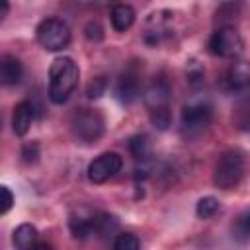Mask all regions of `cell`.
Masks as SVG:
<instances>
[{"mask_svg":"<svg viewBox=\"0 0 250 250\" xmlns=\"http://www.w3.org/2000/svg\"><path fill=\"white\" fill-rule=\"evenodd\" d=\"M135 16L137 14H135L133 6H129V4H115L111 8V14H109L111 25L115 31H127L135 23Z\"/></svg>","mask_w":250,"mask_h":250,"instance_id":"obj_15","label":"cell"},{"mask_svg":"<svg viewBox=\"0 0 250 250\" xmlns=\"http://www.w3.org/2000/svg\"><path fill=\"white\" fill-rule=\"evenodd\" d=\"M33 117H35L33 104L29 100H21L20 104H16L14 113H12V131L18 137H23L33 123Z\"/></svg>","mask_w":250,"mask_h":250,"instance_id":"obj_12","label":"cell"},{"mask_svg":"<svg viewBox=\"0 0 250 250\" xmlns=\"http://www.w3.org/2000/svg\"><path fill=\"white\" fill-rule=\"evenodd\" d=\"M8 10H10V4H8V2H2V4H0V21L6 18Z\"/></svg>","mask_w":250,"mask_h":250,"instance_id":"obj_28","label":"cell"},{"mask_svg":"<svg viewBox=\"0 0 250 250\" xmlns=\"http://www.w3.org/2000/svg\"><path fill=\"white\" fill-rule=\"evenodd\" d=\"M150 117V123L158 129V131H166L170 127V121H172V115H170V109H160V111H152L148 113Z\"/></svg>","mask_w":250,"mask_h":250,"instance_id":"obj_22","label":"cell"},{"mask_svg":"<svg viewBox=\"0 0 250 250\" xmlns=\"http://www.w3.org/2000/svg\"><path fill=\"white\" fill-rule=\"evenodd\" d=\"M129 152L137 162H148L150 158V143L146 135H135L129 139Z\"/></svg>","mask_w":250,"mask_h":250,"instance_id":"obj_18","label":"cell"},{"mask_svg":"<svg viewBox=\"0 0 250 250\" xmlns=\"http://www.w3.org/2000/svg\"><path fill=\"white\" fill-rule=\"evenodd\" d=\"M246 172V156L240 148H229L225 150L217 164H215V172H213V184L219 189H234Z\"/></svg>","mask_w":250,"mask_h":250,"instance_id":"obj_2","label":"cell"},{"mask_svg":"<svg viewBox=\"0 0 250 250\" xmlns=\"http://www.w3.org/2000/svg\"><path fill=\"white\" fill-rule=\"evenodd\" d=\"M170 98H172V88L164 74L154 76L143 92V102H145V107L148 109V113L160 111V109H170Z\"/></svg>","mask_w":250,"mask_h":250,"instance_id":"obj_7","label":"cell"},{"mask_svg":"<svg viewBox=\"0 0 250 250\" xmlns=\"http://www.w3.org/2000/svg\"><path fill=\"white\" fill-rule=\"evenodd\" d=\"M84 35H86L88 41H102L104 29H102V25L98 21H88L86 27H84Z\"/></svg>","mask_w":250,"mask_h":250,"instance_id":"obj_26","label":"cell"},{"mask_svg":"<svg viewBox=\"0 0 250 250\" xmlns=\"http://www.w3.org/2000/svg\"><path fill=\"white\" fill-rule=\"evenodd\" d=\"M213 119V109L207 102H189L182 109L180 117V133L186 139H195L199 137Z\"/></svg>","mask_w":250,"mask_h":250,"instance_id":"obj_5","label":"cell"},{"mask_svg":"<svg viewBox=\"0 0 250 250\" xmlns=\"http://www.w3.org/2000/svg\"><path fill=\"white\" fill-rule=\"evenodd\" d=\"M225 80L230 90H244L250 86V62L248 61H234L227 74Z\"/></svg>","mask_w":250,"mask_h":250,"instance_id":"obj_13","label":"cell"},{"mask_svg":"<svg viewBox=\"0 0 250 250\" xmlns=\"http://www.w3.org/2000/svg\"><path fill=\"white\" fill-rule=\"evenodd\" d=\"M80 78V68L70 57H57L49 66V100L57 105L64 104L74 92Z\"/></svg>","mask_w":250,"mask_h":250,"instance_id":"obj_1","label":"cell"},{"mask_svg":"<svg viewBox=\"0 0 250 250\" xmlns=\"http://www.w3.org/2000/svg\"><path fill=\"white\" fill-rule=\"evenodd\" d=\"M35 37L43 49L57 53V51H62L68 47L72 35H70L68 23L62 21L61 18H45L43 21H39V25L35 29Z\"/></svg>","mask_w":250,"mask_h":250,"instance_id":"obj_4","label":"cell"},{"mask_svg":"<svg viewBox=\"0 0 250 250\" xmlns=\"http://www.w3.org/2000/svg\"><path fill=\"white\" fill-rule=\"evenodd\" d=\"M104 129H105L104 115L92 107L74 111V115L70 119V131H72L74 139H78L80 143H86V145L100 141V137L104 135Z\"/></svg>","mask_w":250,"mask_h":250,"instance_id":"obj_3","label":"cell"},{"mask_svg":"<svg viewBox=\"0 0 250 250\" xmlns=\"http://www.w3.org/2000/svg\"><path fill=\"white\" fill-rule=\"evenodd\" d=\"M23 76V64L14 55H4L0 59V82L4 86H14Z\"/></svg>","mask_w":250,"mask_h":250,"instance_id":"obj_14","label":"cell"},{"mask_svg":"<svg viewBox=\"0 0 250 250\" xmlns=\"http://www.w3.org/2000/svg\"><path fill=\"white\" fill-rule=\"evenodd\" d=\"M170 20H172V14L168 10H160V12H154L146 18L145 21V29H143V41L148 45V47H158L162 45L168 37H170Z\"/></svg>","mask_w":250,"mask_h":250,"instance_id":"obj_9","label":"cell"},{"mask_svg":"<svg viewBox=\"0 0 250 250\" xmlns=\"http://www.w3.org/2000/svg\"><path fill=\"white\" fill-rule=\"evenodd\" d=\"M105 88H107L105 76H96V78L90 80V84H88V88H86V94H88L90 100H94V98H100V96L105 92Z\"/></svg>","mask_w":250,"mask_h":250,"instance_id":"obj_23","label":"cell"},{"mask_svg":"<svg viewBox=\"0 0 250 250\" xmlns=\"http://www.w3.org/2000/svg\"><path fill=\"white\" fill-rule=\"evenodd\" d=\"M113 96L123 105H129L139 98V78L135 70H125L119 74V78L115 80Z\"/></svg>","mask_w":250,"mask_h":250,"instance_id":"obj_11","label":"cell"},{"mask_svg":"<svg viewBox=\"0 0 250 250\" xmlns=\"http://www.w3.org/2000/svg\"><path fill=\"white\" fill-rule=\"evenodd\" d=\"M12 242L16 250H31L37 244V229L29 223H21L20 227H16Z\"/></svg>","mask_w":250,"mask_h":250,"instance_id":"obj_16","label":"cell"},{"mask_svg":"<svg viewBox=\"0 0 250 250\" xmlns=\"http://www.w3.org/2000/svg\"><path fill=\"white\" fill-rule=\"evenodd\" d=\"M111 250H141V242L133 232H119L113 240Z\"/></svg>","mask_w":250,"mask_h":250,"instance_id":"obj_20","label":"cell"},{"mask_svg":"<svg viewBox=\"0 0 250 250\" xmlns=\"http://www.w3.org/2000/svg\"><path fill=\"white\" fill-rule=\"evenodd\" d=\"M232 236H234L236 240H242V242L250 238V211L242 213V215L234 221V225H232Z\"/></svg>","mask_w":250,"mask_h":250,"instance_id":"obj_21","label":"cell"},{"mask_svg":"<svg viewBox=\"0 0 250 250\" xmlns=\"http://www.w3.org/2000/svg\"><path fill=\"white\" fill-rule=\"evenodd\" d=\"M219 207H221V203H219L217 197L205 195V197H201V199L197 201V205H195V215H197L199 219H211V217L219 211Z\"/></svg>","mask_w":250,"mask_h":250,"instance_id":"obj_19","label":"cell"},{"mask_svg":"<svg viewBox=\"0 0 250 250\" xmlns=\"http://www.w3.org/2000/svg\"><path fill=\"white\" fill-rule=\"evenodd\" d=\"M37 158H39V143L37 141L25 143L21 146V160L25 164H33V162H37Z\"/></svg>","mask_w":250,"mask_h":250,"instance_id":"obj_24","label":"cell"},{"mask_svg":"<svg viewBox=\"0 0 250 250\" xmlns=\"http://www.w3.org/2000/svg\"><path fill=\"white\" fill-rule=\"evenodd\" d=\"M123 168V158L117 152H104L88 164V180L92 184H104L111 180Z\"/></svg>","mask_w":250,"mask_h":250,"instance_id":"obj_8","label":"cell"},{"mask_svg":"<svg viewBox=\"0 0 250 250\" xmlns=\"http://www.w3.org/2000/svg\"><path fill=\"white\" fill-rule=\"evenodd\" d=\"M31 250H51V246H49L47 242H37V244H35Z\"/></svg>","mask_w":250,"mask_h":250,"instance_id":"obj_29","label":"cell"},{"mask_svg":"<svg viewBox=\"0 0 250 250\" xmlns=\"http://www.w3.org/2000/svg\"><path fill=\"white\" fill-rule=\"evenodd\" d=\"M186 74H188V78H189L191 84H199V82H203V68H201V64H199L197 61H189V62H188Z\"/></svg>","mask_w":250,"mask_h":250,"instance_id":"obj_25","label":"cell"},{"mask_svg":"<svg viewBox=\"0 0 250 250\" xmlns=\"http://www.w3.org/2000/svg\"><path fill=\"white\" fill-rule=\"evenodd\" d=\"M209 51L217 57H223V59H236L242 55L244 51V41L240 37V33L232 27V25H221L217 27L211 37H209V43H207Z\"/></svg>","mask_w":250,"mask_h":250,"instance_id":"obj_6","label":"cell"},{"mask_svg":"<svg viewBox=\"0 0 250 250\" xmlns=\"http://www.w3.org/2000/svg\"><path fill=\"white\" fill-rule=\"evenodd\" d=\"M0 191H2V209H0V213L6 215V213L12 209V205H14V195H12V191L8 189V186H2Z\"/></svg>","mask_w":250,"mask_h":250,"instance_id":"obj_27","label":"cell"},{"mask_svg":"<svg viewBox=\"0 0 250 250\" xmlns=\"http://www.w3.org/2000/svg\"><path fill=\"white\" fill-rule=\"evenodd\" d=\"M117 230H119V221L113 215L96 211V236L107 238V236H113Z\"/></svg>","mask_w":250,"mask_h":250,"instance_id":"obj_17","label":"cell"},{"mask_svg":"<svg viewBox=\"0 0 250 250\" xmlns=\"http://www.w3.org/2000/svg\"><path fill=\"white\" fill-rule=\"evenodd\" d=\"M68 229L72 238L76 240H86L92 234L96 236V211H90L86 207L72 211L68 217Z\"/></svg>","mask_w":250,"mask_h":250,"instance_id":"obj_10","label":"cell"}]
</instances>
